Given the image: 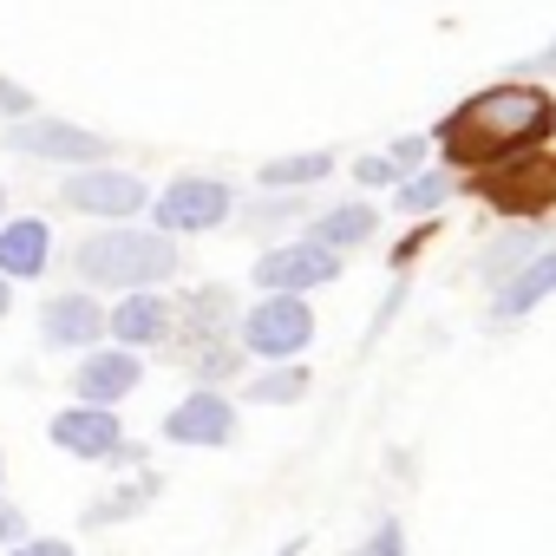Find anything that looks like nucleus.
Listing matches in <instances>:
<instances>
[{
  "mask_svg": "<svg viewBox=\"0 0 556 556\" xmlns=\"http://www.w3.org/2000/svg\"><path fill=\"white\" fill-rule=\"evenodd\" d=\"M341 275V249H328V242H282V249H268L262 262H255V282L268 289V295H308V289H321V282H334Z\"/></svg>",
  "mask_w": 556,
  "mask_h": 556,
  "instance_id": "obj_6",
  "label": "nucleus"
},
{
  "mask_svg": "<svg viewBox=\"0 0 556 556\" xmlns=\"http://www.w3.org/2000/svg\"><path fill=\"white\" fill-rule=\"evenodd\" d=\"M14 556H73V543H60V536H34V543H21Z\"/></svg>",
  "mask_w": 556,
  "mask_h": 556,
  "instance_id": "obj_24",
  "label": "nucleus"
},
{
  "mask_svg": "<svg viewBox=\"0 0 556 556\" xmlns=\"http://www.w3.org/2000/svg\"><path fill=\"white\" fill-rule=\"evenodd\" d=\"M374 210L367 203H341V210H328L321 223H315V242H328V249H354V242H367L374 236Z\"/></svg>",
  "mask_w": 556,
  "mask_h": 556,
  "instance_id": "obj_17",
  "label": "nucleus"
},
{
  "mask_svg": "<svg viewBox=\"0 0 556 556\" xmlns=\"http://www.w3.org/2000/svg\"><path fill=\"white\" fill-rule=\"evenodd\" d=\"M387 157H393V170H419V164H426V138H400Z\"/></svg>",
  "mask_w": 556,
  "mask_h": 556,
  "instance_id": "obj_21",
  "label": "nucleus"
},
{
  "mask_svg": "<svg viewBox=\"0 0 556 556\" xmlns=\"http://www.w3.org/2000/svg\"><path fill=\"white\" fill-rule=\"evenodd\" d=\"M112 334H118L125 348H157V341L170 334V308H164L157 295H138V289H131V295L118 302V315H112Z\"/></svg>",
  "mask_w": 556,
  "mask_h": 556,
  "instance_id": "obj_16",
  "label": "nucleus"
},
{
  "mask_svg": "<svg viewBox=\"0 0 556 556\" xmlns=\"http://www.w3.org/2000/svg\"><path fill=\"white\" fill-rule=\"evenodd\" d=\"M0 315H8V275H0Z\"/></svg>",
  "mask_w": 556,
  "mask_h": 556,
  "instance_id": "obj_27",
  "label": "nucleus"
},
{
  "mask_svg": "<svg viewBox=\"0 0 556 556\" xmlns=\"http://www.w3.org/2000/svg\"><path fill=\"white\" fill-rule=\"evenodd\" d=\"M60 203L79 210V216H138L144 210V184L125 177V170H99V164H79L66 184H60Z\"/></svg>",
  "mask_w": 556,
  "mask_h": 556,
  "instance_id": "obj_8",
  "label": "nucleus"
},
{
  "mask_svg": "<svg viewBox=\"0 0 556 556\" xmlns=\"http://www.w3.org/2000/svg\"><path fill=\"white\" fill-rule=\"evenodd\" d=\"M471 190L491 210H504V216H543L556 203V157L543 144L536 151H517V157H504L491 170H471Z\"/></svg>",
  "mask_w": 556,
  "mask_h": 556,
  "instance_id": "obj_3",
  "label": "nucleus"
},
{
  "mask_svg": "<svg viewBox=\"0 0 556 556\" xmlns=\"http://www.w3.org/2000/svg\"><path fill=\"white\" fill-rule=\"evenodd\" d=\"M361 556H400V523H380V530H374V543H367Z\"/></svg>",
  "mask_w": 556,
  "mask_h": 556,
  "instance_id": "obj_23",
  "label": "nucleus"
},
{
  "mask_svg": "<svg viewBox=\"0 0 556 556\" xmlns=\"http://www.w3.org/2000/svg\"><path fill=\"white\" fill-rule=\"evenodd\" d=\"M105 328H112V321L99 315V302H92V295H53V302H47V315H40L47 348H92Z\"/></svg>",
  "mask_w": 556,
  "mask_h": 556,
  "instance_id": "obj_12",
  "label": "nucleus"
},
{
  "mask_svg": "<svg viewBox=\"0 0 556 556\" xmlns=\"http://www.w3.org/2000/svg\"><path fill=\"white\" fill-rule=\"evenodd\" d=\"M73 275L92 289H151L177 275V242L157 229H99L73 249Z\"/></svg>",
  "mask_w": 556,
  "mask_h": 556,
  "instance_id": "obj_2",
  "label": "nucleus"
},
{
  "mask_svg": "<svg viewBox=\"0 0 556 556\" xmlns=\"http://www.w3.org/2000/svg\"><path fill=\"white\" fill-rule=\"evenodd\" d=\"M229 315H236L229 289H203V295L184 302V348H177V361H184L190 374L216 380V374L236 367V321H229Z\"/></svg>",
  "mask_w": 556,
  "mask_h": 556,
  "instance_id": "obj_4",
  "label": "nucleus"
},
{
  "mask_svg": "<svg viewBox=\"0 0 556 556\" xmlns=\"http://www.w3.org/2000/svg\"><path fill=\"white\" fill-rule=\"evenodd\" d=\"M53 445L73 452V458H118L125 452L112 406H73V413H60L53 419Z\"/></svg>",
  "mask_w": 556,
  "mask_h": 556,
  "instance_id": "obj_11",
  "label": "nucleus"
},
{
  "mask_svg": "<svg viewBox=\"0 0 556 556\" xmlns=\"http://www.w3.org/2000/svg\"><path fill=\"white\" fill-rule=\"evenodd\" d=\"M164 439H177V445H229L236 439V406L223 393H190L184 406H170Z\"/></svg>",
  "mask_w": 556,
  "mask_h": 556,
  "instance_id": "obj_10",
  "label": "nucleus"
},
{
  "mask_svg": "<svg viewBox=\"0 0 556 556\" xmlns=\"http://www.w3.org/2000/svg\"><path fill=\"white\" fill-rule=\"evenodd\" d=\"M400 203H406V210H439V203H445V177H432V170L413 177V184L400 190Z\"/></svg>",
  "mask_w": 556,
  "mask_h": 556,
  "instance_id": "obj_20",
  "label": "nucleus"
},
{
  "mask_svg": "<svg viewBox=\"0 0 556 556\" xmlns=\"http://www.w3.org/2000/svg\"><path fill=\"white\" fill-rule=\"evenodd\" d=\"M229 184H216V177H177L164 197H157V223L164 229H216L223 216H229Z\"/></svg>",
  "mask_w": 556,
  "mask_h": 556,
  "instance_id": "obj_9",
  "label": "nucleus"
},
{
  "mask_svg": "<svg viewBox=\"0 0 556 556\" xmlns=\"http://www.w3.org/2000/svg\"><path fill=\"white\" fill-rule=\"evenodd\" d=\"M0 112H14V118H27V92H21V86H8V79H0Z\"/></svg>",
  "mask_w": 556,
  "mask_h": 556,
  "instance_id": "obj_25",
  "label": "nucleus"
},
{
  "mask_svg": "<svg viewBox=\"0 0 556 556\" xmlns=\"http://www.w3.org/2000/svg\"><path fill=\"white\" fill-rule=\"evenodd\" d=\"M354 177H361V184H393L400 170H393V157H361V164H354Z\"/></svg>",
  "mask_w": 556,
  "mask_h": 556,
  "instance_id": "obj_22",
  "label": "nucleus"
},
{
  "mask_svg": "<svg viewBox=\"0 0 556 556\" xmlns=\"http://www.w3.org/2000/svg\"><path fill=\"white\" fill-rule=\"evenodd\" d=\"M275 556H302V543H289V549H275Z\"/></svg>",
  "mask_w": 556,
  "mask_h": 556,
  "instance_id": "obj_28",
  "label": "nucleus"
},
{
  "mask_svg": "<svg viewBox=\"0 0 556 556\" xmlns=\"http://www.w3.org/2000/svg\"><path fill=\"white\" fill-rule=\"evenodd\" d=\"M8 144L21 157H47V164H105L112 138H92L79 125H60V118H14Z\"/></svg>",
  "mask_w": 556,
  "mask_h": 556,
  "instance_id": "obj_7",
  "label": "nucleus"
},
{
  "mask_svg": "<svg viewBox=\"0 0 556 556\" xmlns=\"http://www.w3.org/2000/svg\"><path fill=\"white\" fill-rule=\"evenodd\" d=\"M328 170H334L328 151H302V157H275V164H262V184H268V190H295V184H321Z\"/></svg>",
  "mask_w": 556,
  "mask_h": 556,
  "instance_id": "obj_18",
  "label": "nucleus"
},
{
  "mask_svg": "<svg viewBox=\"0 0 556 556\" xmlns=\"http://www.w3.org/2000/svg\"><path fill=\"white\" fill-rule=\"evenodd\" d=\"M21 536V510L14 504H0V543H14Z\"/></svg>",
  "mask_w": 556,
  "mask_h": 556,
  "instance_id": "obj_26",
  "label": "nucleus"
},
{
  "mask_svg": "<svg viewBox=\"0 0 556 556\" xmlns=\"http://www.w3.org/2000/svg\"><path fill=\"white\" fill-rule=\"evenodd\" d=\"M53 255V229L40 216H14L0 223V275H40Z\"/></svg>",
  "mask_w": 556,
  "mask_h": 556,
  "instance_id": "obj_14",
  "label": "nucleus"
},
{
  "mask_svg": "<svg viewBox=\"0 0 556 556\" xmlns=\"http://www.w3.org/2000/svg\"><path fill=\"white\" fill-rule=\"evenodd\" d=\"M308 341H315V315H308L302 295H268L242 321V348L262 354V361H295Z\"/></svg>",
  "mask_w": 556,
  "mask_h": 556,
  "instance_id": "obj_5",
  "label": "nucleus"
},
{
  "mask_svg": "<svg viewBox=\"0 0 556 556\" xmlns=\"http://www.w3.org/2000/svg\"><path fill=\"white\" fill-rule=\"evenodd\" d=\"M556 131V99L543 86H484L478 99H465L432 138L445 151V164L458 170H491L517 151H536Z\"/></svg>",
  "mask_w": 556,
  "mask_h": 556,
  "instance_id": "obj_1",
  "label": "nucleus"
},
{
  "mask_svg": "<svg viewBox=\"0 0 556 556\" xmlns=\"http://www.w3.org/2000/svg\"><path fill=\"white\" fill-rule=\"evenodd\" d=\"M131 387H138V361H131V354H118V348L86 354V361H79V374H73V393H79L86 406H112V400H125Z\"/></svg>",
  "mask_w": 556,
  "mask_h": 556,
  "instance_id": "obj_13",
  "label": "nucleus"
},
{
  "mask_svg": "<svg viewBox=\"0 0 556 556\" xmlns=\"http://www.w3.org/2000/svg\"><path fill=\"white\" fill-rule=\"evenodd\" d=\"M543 66H556V40H549V53H543Z\"/></svg>",
  "mask_w": 556,
  "mask_h": 556,
  "instance_id": "obj_29",
  "label": "nucleus"
},
{
  "mask_svg": "<svg viewBox=\"0 0 556 556\" xmlns=\"http://www.w3.org/2000/svg\"><path fill=\"white\" fill-rule=\"evenodd\" d=\"M543 295H556V249L530 255V262H523V275H510L504 295H497V315H504V321H517V315H530Z\"/></svg>",
  "mask_w": 556,
  "mask_h": 556,
  "instance_id": "obj_15",
  "label": "nucleus"
},
{
  "mask_svg": "<svg viewBox=\"0 0 556 556\" xmlns=\"http://www.w3.org/2000/svg\"><path fill=\"white\" fill-rule=\"evenodd\" d=\"M308 393V374L302 367H275V374H262L255 387H249V400H262V406H289V400H302Z\"/></svg>",
  "mask_w": 556,
  "mask_h": 556,
  "instance_id": "obj_19",
  "label": "nucleus"
},
{
  "mask_svg": "<svg viewBox=\"0 0 556 556\" xmlns=\"http://www.w3.org/2000/svg\"><path fill=\"white\" fill-rule=\"evenodd\" d=\"M0 203H8V190H0Z\"/></svg>",
  "mask_w": 556,
  "mask_h": 556,
  "instance_id": "obj_30",
  "label": "nucleus"
}]
</instances>
